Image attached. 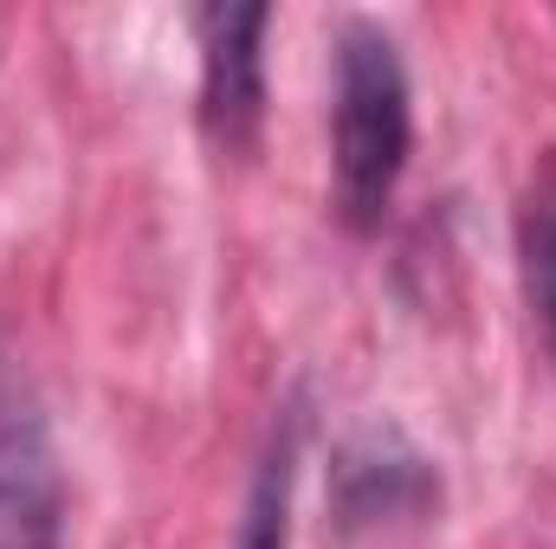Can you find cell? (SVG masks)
<instances>
[{
    "label": "cell",
    "mask_w": 556,
    "mask_h": 549,
    "mask_svg": "<svg viewBox=\"0 0 556 549\" xmlns=\"http://www.w3.org/2000/svg\"><path fill=\"white\" fill-rule=\"evenodd\" d=\"M518 278H525V304H531L538 343L556 375V149L538 162V175L518 201Z\"/></svg>",
    "instance_id": "cell-5"
},
{
    "label": "cell",
    "mask_w": 556,
    "mask_h": 549,
    "mask_svg": "<svg viewBox=\"0 0 556 549\" xmlns=\"http://www.w3.org/2000/svg\"><path fill=\"white\" fill-rule=\"evenodd\" d=\"M65 544V472L33 388L0 369V549Z\"/></svg>",
    "instance_id": "cell-2"
},
{
    "label": "cell",
    "mask_w": 556,
    "mask_h": 549,
    "mask_svg": "<svg viewBox=\"0 0 556 549\" xmlns=\"http://www.w3.org/2000/svg\"><path fill=\"white\" fill-rule=\"evenodd\" d=\"M298 439L304 420L298 408H285V420L273 426V446L260 459V478L247 491V518H240V549H285L291 544V485H298Z\"/></svg>",
    "instance_id": "cell-6"
},
{
    "label": "cell",
    "mask_w": 556,
    "mask_h": 549,
    "mask_svg": "<svg viewBox=\"0 0 556 549\" xmlns=\"http://www.w3.org/2000/svg\"><path fill=\"white\" fill-rule=\"evenodd\" d=\"M266 7H201L194 39H201V130L220 155H247L260 137L266 111Z\"/></svg>",
    "instance_id": "cell-3"
},
{
    "label": "cell",
    "mask_w": 556,
    "mask_h": 549,
    "mask_svg": "<svg viewBox=\"0 0 556 549\" xmlns=\"http://www.w3.org/2000/svg\"><path fill=\"white\" fill-rule=\"evenodd\" d=\"M440 498V478L415 439L389 420L363 426L337 452V511L343 524H382V518H415Z\"/></svg>",
    "instance_id": "cell-4"
},
{
    "label": "cell",
    "mask_w": 556,
    "mask_h": 549,
    "mask_svg": "<svg viewBox=\"0 0 556 549\" xmlns=\"http://www.w3.org/2000/svg\"><path fill=\"white\" fill-rule=\"evenodd\" d=\"M415 142L408 65L376 20H343L330 85V194L350 233H376Z\"/></svg>",
    "instance_id": "cell-1"
}]
</instances>
